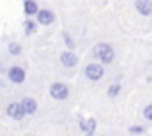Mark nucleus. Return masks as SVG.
<instances>
[{
    "mask_svg": "<svg viewBox=\"0 0 152 136\" xmlns=\"http://www.w3.org/2000/svg\"><path fill=\"white\" fill-rule=\"evenodd\" d=\"M94 57H97L101 64H110V62L113 60V57H115V51H113V48H112L110 44L99 42V44L94 46Z\"/></svg>",
    "mask_w": 152,
    "mask_h": 136,
    "instance_id": "obj_1",
    "label": "nucleus"
},
{
    "mask_svg": "<svg viewBox=\"0 0 152 136\" xmlns=\"http://www.w3.org/2000/svg\"><path fill=\"white\" fill-rule=\"evenodd\" d=\"M50 96L57 101H64L69 96V87L66 83H51L50 87Z\"/></svg>",
    "mask_w": 152,
    "mask_h": 136,
    "instance_id": "obj_2",
    "label": "nucleus"
},
{
    "mask_svg": "<svg viewBox=\"0 0 152 136\" xmlns=\"http://www.w3.org/2000/svg\"><path fill=\"white\" fill-rule=\"evenodd\" d=\"M85 76L88 80H92V81H97V80H101L104 76V69H103L101 64H88L85 67Z\"/></svg>",
    "mask_w": 152,
    "mask_h": 136,
    "instance_id": "obj_3",
    "label": "nucleus"
},
{
    "mask_svg": "<svg viewBox=\"0 0 152 136\" xmlns=\"http://www.w3.org/2000/svg\"><path fill=\"white\" fill-rule=\"evenodd\" d=\"M25 69L20 67V66H12V67L7 69V78L12 81V83H16V85H20V83H23L25 81Z\"/></svg>",
    "mask_w": 152,
    "mask_h": 136,
    "instance_id": "obj_4",
    "label": "nucleus"
},
{
    "mask_svg": "<svg viewBox=\"0 0 152 136\" xmlns=\"http://www.w3.org/2000/svg\"><path fill=\"white\" fill-rule=\"evenodd\" d=\"M5 113H7L11 118H14V120H21V118L25 117V111H23V108H21L20 102H11V104L7 106Z\"/></svg>",
    "mask_w": 152,
    "mask_h": 136,
    "instance_id": "obj_5",
    "label": "nucleus"
},
{
    "mask_svg": "<svg viewBox=\"0 0 152 136\" xmlns=\"http://www.w3.org/2000/svg\"><path fill=\"white\" fill-rule=\"evenodd\" d=\"M36 16H37V21L41 25H51L55 21V12L50 11V9H39V12Z\"/></svg>",
    "mask_w": 152,
    "mask_h": 136,
    "instance_id": "obj_6",
    "label": "nucleus"
},
{
    "mask_svg": "<svg viewBox=\"0 0 152 136\" xmlns=\"http://www.w3.org/2000/svg\"><path fill=\"white\" fill-rule=\"evenodd\" d=\"M80 129L81 133L87 136H92L96 131V118H87V120H80Z\"/></svg>",
    "mask_w": 152,
    "mask_h": 136,
    "instance_id": "obj_7",
    "label": "nucleus"
},
{
    "mask_svg": "<svg viewBox=\"0 0 152 136\" xmlns=\"http://www.w3.org/2000/svg\"><path fill=\"white\" fill-rule=\"evenodd\" d=\"M20 104H21V108H23L25 115H34V113H36V110H37V102L34 101L32 97H23Z\"/></svg>",
    "mask_w": 152,
    "mask_h": 136,
    "instance_id": "obj_8",
    "label": "nucleus"
},
{
    "mask_svg": "<svg viewBox=\"0 0 152 136\" xmlns=\"http://www.w3.org/2000/svg\"><path fill=\"white\" fill-rule=\"evenodd\" d=\"M60 62H62V66H66V67H75L76 64H78V57H76L73 51H64V53L60 55Z\"/></svg>",
    "mask_w": 152,
    "mask_h": 136,
    "instance_id": "obj_9",
    "label": "nucleus"
},
{
    "mask_svg": "<svg viewBox=\"0 0 152 136\" xmlns=\"http://www.w3.org/2000/svg\"><path fill=\"white\" fill-rule=\"evenodd\" d=\"M134 7H136V11L142 16H151L152 14V2L151 0H140V2L134 4Z\"/></svg>",
    "mask_w": 152,
    "mask_h": 136,
    "instance_id": "obj_10",
    "label": "nucleus"
},
{
    "mask_svg": "<svg viewBox=\"0 0 152 136\" xmlns=\"http://www.w3.org/2000/svg\"><path fill=\"white\" fill-rule=\"evenodd\" d=\"M23 11H25L27 16H36V14L39 12L37 2H34V0H27V2H23Z\"/></svg>",
    "mask_w": 152,
    "mask_h": 136,
    "instance_id": "obj_11",
    "label": "nucleus"
},
{
    "mask_svg": "<svg viewBox=\"0 0 152 136\" xmlns=\"http://www.w3.org/2000/svg\"><path fill=\"white\" fill-rule=\"evenodd\" d=\"M7 50H9V53H11L12 57H18V55L21 53V46H20L18 42H9Z\"/></svg>",
    "mask_w": 152,
    "mask_h": 136,
    "instance_id": "obj_12",
    "label": "nucleus"
},
{
    "mask_svg": "<svg viewBox=\"0 0 152 136\" xmlns=\"http://www.w3.org/2000/svg\"><path fill=\"white\" fill-rule=\"evenodd\" d=\"M36 29H37V27H36V23H34L32 20H27V21H25V34H27V35L34 34V32H36Z\"/></svg>",
    "mask_w": 152,
    "mask_h": 136,
    "instance_id": "obj_13",
    "label": "nucleus"
},
{
    "mask_svg": "<svg viewBox=\"0 0 152 136\" xmlns=\"http://www.w3.org/2000/svg\"><path fill=\"white\" fill-rule=\"evenodd\" d=\"M118 92H120V85H118V83H113V85L108 88V96H110V97H117Z\"/></svg>",
    "mask_w": 152,
    "mask_h": 136,
    "instance_id": "obj_14",
    "label": "nucleus"
},
{
    "mask_svg": "<svg viewBox=\"0 0 152 136\" xmlns=\"http://www.w3.org/2000/svg\"><path fill=\"white\" fill-rule=\"evenodd\" d=\"M143 117H145L147 120H151V122H152V104L145 106V110H143Z\"/></svg>",
    "mask_w": 152,
    "mask_h": 136,
    "instance_id": "obj_15",
    "label": "nucleus"
},
{
    "mask_svg": "<svg viewBox=\"0 0 152 136\" xmlns=\"http://www.w3.org/2000/svg\"><path fill=\"white\" fill-rule=\"evenodd\" d=\"M129 133H131V135H142V133H143V127H142V126H131V127H129Z\"/></svg>",
    "mask_w": 152,
    "mask_h": 136,
    "instance_id": "obj_16",
    "label": "nucleus"
},
{
    "mask_svg": "<svg viewBox=\"0 0 152 136\" xmlns=\"http://www.w3.org/2000/svg\"><path fill=\"white\" fill-rule=\"evenodd\" d=\"M64 42H66V46H67L69 50H73V48H75V42H73V39H71L67 34H64Z\"/></svg>",
    "mask_w": 152,
    "mask_h": 136,
    "instance_id": "obj_17",
    "label": "nucleus"
},
{
    "mask_svg": "<svg viewBox=\"0 0 152 136\" xmlns=\"http://www.w3.org/2000/svg\"><path fill=\"white\" fill-rule=\"evenodd\" d=\"M0 72H5V69L2 67V64H0Z\"/></svg>",
    "mask_w": 152,
    "mask_h": 136,
    "instance_id": "obj_18",
    "label": "nucleus"
}]
</instances>
